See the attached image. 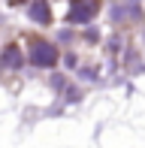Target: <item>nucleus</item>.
I'll list each match as a JSON object with an SVG mask.
<instances>
[{"mask_svg":"<svg viewBox=\"0 0 145 148\" xmlns=\"http://www.w3.org/2000/svg\"><path fill=\"white\" fill-rule=\"evenodd\" d=\"M94 12H97L94 0H76V3L70 6V21H88Z\"/></svg>","mask_w":145,"mask_h":148,"instance_id":"nucleus-1","label":"nucleus"},{"mask_svg":"<svg viewBox=\"0 0 145 148\" xmlns=\"http://www.w3.org/2000/svg\"><path fill=\"white\" fill-rule=\"evenodd\" d=\"M30 60L39 64V66H49V64H55V60H57V51L51 49V45H36L34 55H30Z\"/></svg>","mask_w":145,"mask_h":148,"instance_id":"nucleus-2","label":"nucleus"},{"mask_svg":"<svg viewBox=\"0 0 145 148\" xmlns=\"http://www.w3.org/2000/svg\"><path fill=\"white\" fill-rule=\"evenodd\" d=\"M30 15L36 18V21H49L51 12H49V3H42V0H36L34 6H30Z\"/></svg>","mask_w":145,"mask_h":148,"instance_id":"nucleus-3","label":"nucleus"},{"mask_svg":"<svg viewBox=\"0 0 145 148\" xmlns=\"http://www.w3.org/2000/svg\"><path fill=\"white\" fill-rule=\"evenodd\" d=\"M3 64H6V66H18V64H21V55H18V49H6Z\"/></svg>","mask_w":145,"mask_h":148,"instance_id":"nucleus-4","label":"nucleus"}]
</instances>
